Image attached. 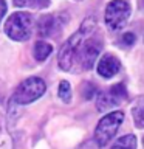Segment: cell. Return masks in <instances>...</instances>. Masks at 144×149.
Masks as SVG:
<instances>
[{"mask_svg":"<svg viewBox=\"0 0 144 149\" xmlns=\"http://www.w3.org/2000/svg\"><path fill=\"white\" fill-rule=\"evenodd\" d=\"M102 50V40L96 34V23L87 19L82 26L62 45L59 51V67L70 72L78 67L79 70H90L95 65Z\"/></svg>","mask_w":144,"mask_h":149,"instance_id":"6da1fadb","label":"cell"},{"mask_svg":"<svg viewBox=\"0 0 144 149\" xmlns=\"http://www.w3.org/2000/svg\"><path fill=\"white\" fill-rule=\"evenodd\" d=\"M124 121V113L121 110L110 112L99 120L95 130V141L99 148H104L110 143V140L116 135L119 126Z\"/></svg>","mask_w":144,"mask_h":149,"instance_id":"7a4b0ae2","label":"cell"},{"mask_svg":"<svg viewBox=\"0 0 144 149\" xmlns=\"http://www.w3.org/2000/svg\"><path fill=\"white\" fill-rule=\"evenodd\" d=\"M33 17L28 13H14L5 22V33L12 40H26L31 34Z\"/></svg>","mask_w":144,"mask_h":149,"instance_id":"3957f363","label":"cell"},{"mask_svg":"<svg viewBox=\"0 0 144 149\" xmlns=\"http://www.w3.org/2000/svg\"><path fill=\"white\" fill-rule=\"evenodd\" d=\"M130 17V3L127 0H111L105 8V25L111 31L123 30Z\"/></svg>","mask_w":144,"mask_h":149,"instance_id":"277c9868","label":"cell"},{"mask_svg":"<svg viewBox=\"0 0 144 149\" xmlns=\"http://www.w3.org/2000/svg\"><path fill=\"white\" fill-rule=\"evenodd\" d=\"M46 86L44 82V79L33 76L26 78L23 82H20V86L16 88L12 100L17 104H30V102L39 100V98L45 93Z\"/></svg>","mask_w":144,"mask_h":149,"instance_id":"5b68a950","label":"cell"},{"mask_svg":"<svg viewBox=\"0 0 144 149\" xmlns=\"http://www.w3.org/2000/svg\"><path fill=\"white\" fill-rule=\"evenodd\" d=\"M127 100V90H125L124 84H116V86L110 87L109 90L101 92L96 101V107L99 112H105L121 104L123 101Z\"/></svg>","mask_w":144,"mask_h":149,"instance_id":"8992f818","label":"cell"},{"mask_svg":"<svg viewBox=\"0 0 144 149\" xmlns=\"http://www.w3.org/2000/svg\"><path fill=\"white\" fill-rule=\"evenodd\" d=\"M119 68H121L119 59L115 54H110V53H105L99 59V62H98V73L105 79L113 78L119 72Z\"/></svg>","mask_w":144,"mask_h":149,"instance_id":"52a82bcc","label":"cell"},{"mask_svg":"<svg viewBox=\"0 0 144 149\" xmlns=\"http://www.w3.org/2000/svg\"><path fill=\"white\" fill-rule=\"evenodd\" d=\"M60 20L57 16H53V14H46V16H42L37 22V33L39 36L48 37L53 36L56 30H60Z\"/></svg>","mask_w":144,"mask_h":149,"instance_id":"ba28073f","label":"cell"},{"mask_svg":"<svg viewBox=\"0 0 144 149\" xmlns=\"http://www.w3.org/2000/svg\"><path fill=\"white\" fill-rule=\"evenodd\" d=\"M132 116L136 127L144 129V96H139L132 106Z\"/></svg>","mask_w":144,"mask_h":149,"instance_id":"9c48e42d","label":"cell"},{"mask_svg":"<svg viewBox=\"0 0 144 149\" xmlns=\"http://www.w3.org/2000/svg\"><path fill=\"white\" fill-rule=\"evenodd\" d=\"M51 51H53V47H51L48 42L39 40V42H37V44L34 45V50H33V53H34L36 61L42 62V61H45V59L51 54Z\"/></svg>","mask_w":144,"mask_h":149,"instance_id":"30bf717a","label":"cell"},{"mask_svg":"<svg viewBox=\"0 0 144 149\" xmlns=\"http://www.w3.org/2000/svg\"><path fill=\"white\" fill-rule=\"evenodd\" d=\"M111 149H136V137L132 134L124 135L113 143Z\"/></svg>","mask_w":144,"mask_h":149,"instance_id":"8fae6325","label":"cell"},{"mask_svg":"<svg viewBox=\"0 0 144 149\" xmlns=\"http://www.w3.org/2000/svg\"><path fill=\"white\" fill-rule=\"evenodd\" d=\"M16 6L22 8H46L50 0H12Z\"/></svg>","mask_w":144,"mask_h":149,"instance_id":"7c38bea8","label":"cell"},{"mask_svg":"<svg viewBox=\"0 0 144 149\" xmlns=\"http://www.w3.org/2000/svg\"><path fill=\"white\" fill-rule=\"evenodd\" d=\"M59 98L64 102L71 101V86H70V82L60 81V84H59Z\"/></svg>","mask_w":144,"mask_h":149,"instance_id":"4fadbf2b","label":"cell"},{"mask_svg":"<svg viewBox=\"0 0 144 149\" xmlns=\"http://www.w3.org/2000/svg\"><path fill=\"white\" fill-rule=\"evenodd\" d=\"M135 40H136V37H135L133 33H125V34H123V37H121V45L123 47H132L135 44Z\"/></svg>","mask_w":144,"mask_h":149,"instance_id":"5bb4252c","label":"cell"},{"mask_svg":"<svg viewBox=\"0 0 144 149\" xmlns=\"http://www.w3.org/2000/svg\"><path fill=\"white\" fill-rule=\"evenodd\" d=\"M84 90H87V93H84V96L87 98V100H90V98L95 95V90H96V87L93 86V84H90V82H87L85 86H84Z\"/></svg>","mask_w":144,"mask_h":149,"instance_id":"9a60e30c","label":"cell"},{"mask_svg":"<svg viewBox=\"0 0 144 149\" xmlns=\"http://www.w3.org/2000/svg\"><path fill=\"white\" fill-rule=\"evenodd\" d=\"M5 13H6V2H5V0H0V22H2Z\"/></svg>","mask_w":144,"mask_h":149,"instance_id":"2e32d148","label":"cell"},{"mask_svg":"<svg viewBox=\"0 0 144 149\" xmlns=\"http://www.w3.org/2000/svg\"><path fill=\"white\" fill-rule=\"evenodd\" d=\"M143 144H144V140H143Z\"/></svg>","mask_w":144,"mask_h":149,"instance_id":"e0dca14e","label":"cell"}]
</instances>
